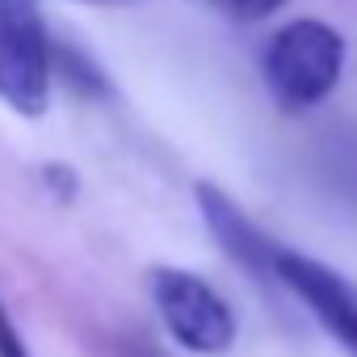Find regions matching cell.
Here are the masks:
<instances>
[{
	"label": "cell",
	"instance_id": "6da1fadb",
	"mask_svg": "<svg viewBox=\"0 0 357 357\" xmlns=\"http://www.w3.org/2000/svg\"><path fill=\"white\" fill-rule=\"evenodd\" d=\"M261 68H265L269 93L286 109H311L336 89L344 72V38L319 17L290 22L265 47Z\"/></svg>",
	"mask_w": 357,
	"mask_h": 357
},
{
	"label": "cell",
	"instance_id": "7a4b0ae2",
	"mask_svg": "<svg viewBox=\"0 0 357 357\" xmlns=\"http://www.w3.org/2000/svg\"><path fill=\"white\" fill-rule=\"evenodd\" d=\"M151 303L160 311L164 332L190 353H227L236 340V315L227 298L206 286L190 269H155L151 273Z\"/></svg>",
	"mask_w": 357,
	"mask_h": 357
},
{
	"label": "cell",
	"instance_id": "3957f363",
	"mask_svg": "<svg viewBox=\"0 0 357 357\" xmlns=\"http://www.w3.org/2000/svg\"><path fill=\"white\" fill-rule=\"evenodd\" d=\"M0 101L22 118L47 114L51 43L34 9H0Z\"/></svg>",
	"mask_w": 357,
	"mask_h": 357
},
{
	"label": "cell",
	"instance_id": "277c9868",
	"mask_svg": "<svg viewBox=\"0 0 357 357\" xmlns=\"http://www.w3.org/2000/svg\"><path fill=\"white\" fill-rule=\"evenodd\" d=\"M273 282H282L349 353H357V290L336 269H328L324 261L303 257V252L278 244Z\"/></svg>",
	"mask_w": 357,
	"mask_h": 357
},
{
	"label": "cell",
	"instance_id": "5b68a950",
	"mask_svg": "<svg viewBox=\"0 0 357 357\" xmlns=\"http://www.w3.org/2000/svg\"><path fill=\"white\" fill-rule=\"evenodd\" d=\"M198 211H202V219H206V227L215 231V240H219V248L236 261V265H244L252 278H265V282H273V257H278V244L231 202V198H223L215 185H198Z\"/></svg>",
	"mask_w": 357,
	"mask_h": 357
},
{
	"label": "cell",
	"instance_id": "8992f818",
	"mask_svg": "<svg viewBox=\"0 0 357 357\" xmlns=\"http://www.w3.org/2000/svg\"><path fill=\"white\" fill-rule=\"evenodd\" d=\"M215 5H219L231 22H261V17L278 13L286 0H215Z\"/></svg>",
	"mask_w": 357,
	"mask_h": 357
},
{
	"label": "cell",
	"instance_id": "52a82bcc",
	"mask_svg": "<svg viewBox=\"0 0 357 357\" xmlns=\"http://www.w3.org/2000/svg\"><path fill=\"white\" fill-rule=\"evenodd\" d=\"M0 357H34L30 344H26V336H22V328L5 311V303H0Z\"/></svg>",
	"mask_w": 357,
	"mask_h": 357
},
{
	"label": "cell",
	"instance_id": "ba28073f",
	"mask_svg": "<svg viewBox=\"0 0 357 357\" xmlns=\"http://www.w3.org/2000/svg\"><path fill=\"white\" fill-rule=\"evenodd\" d=\"M84 5H97V9H130V5H143V0H84Z\"/></svg>",
	"mask_w": 357,
	"mask_h": 357
},
{
	"label": "cell",
	"instance_id": "9c48e42d",
	"mask_svg": "<svg viewBox=\"0 0 357 357\" xmlns=\"http://www.w3.org/2000/svg\"><path fill=\"white\" fill-rule=\"evenodd\" d=\"M0 9H30V0H0Z\"/></svg>",
	"mask_w": 357,
	"mask_h": 357
}]
</instances>
